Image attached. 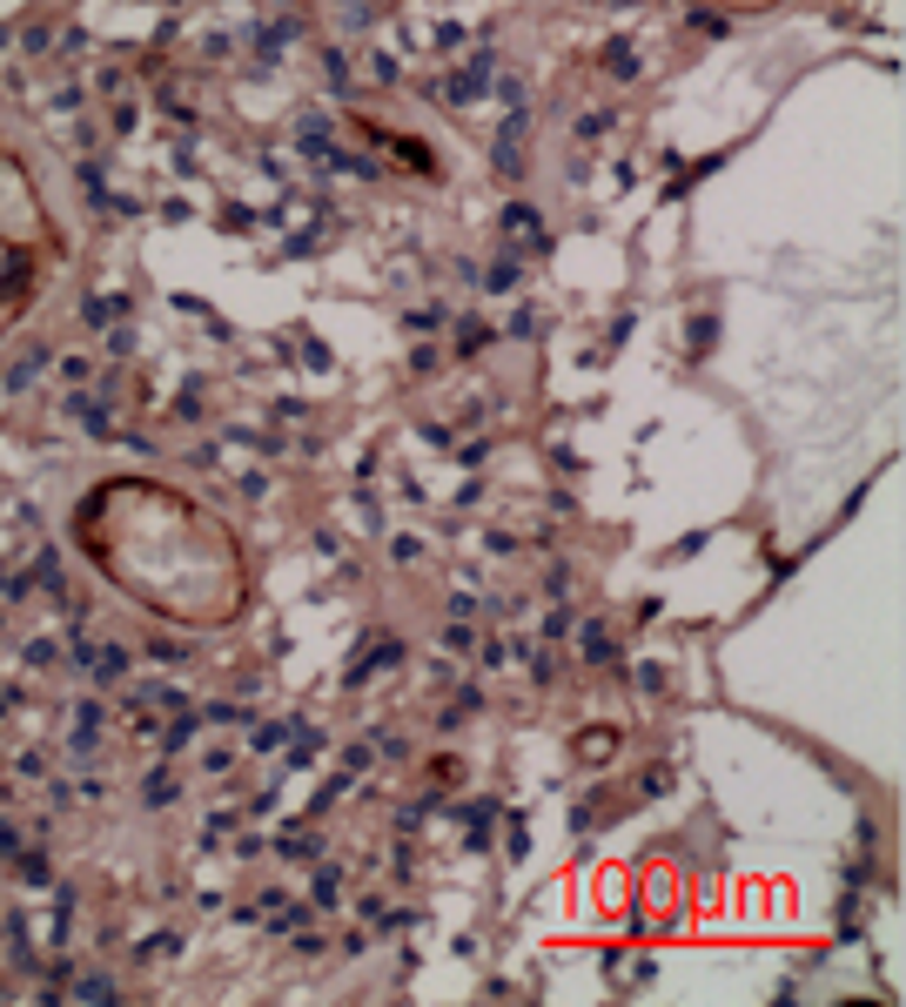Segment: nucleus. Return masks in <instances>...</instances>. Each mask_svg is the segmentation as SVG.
Instances as JSON below:
<instances>
[{"mask_svg": "<svg viewBox=\"0 0 906 1007\" xmlns=\"http://www.w3.org/2000/svg\"><path fill=\"white\" fill-rule=\"evenodd\" d=\"M74 545L122 598L175 625H228L249 605V564L235 531L148 477H114L74 511Z\"/></svg>", "mask_w": 906, "mask_h": 1007, "instance_id": "obj_1", "label": "nucleus"}, {"mask_svg": "<svg viewBox=\"0 0 906 1007\" xmlns=\"http://www.w3.org/2000/svg\"><path fill=\"white\" fill-rule=\"evenodd\" d=\"M618 753V732L611 725H591V732H578V739H571V759L578 766H605Z\"/></svg>", "mask_w": 906, "mask_h": 1007, "instance_id": "obj_2", "label": "nucleus"}, {"mask_svg": "<svg viewBox=\"0 0 906 1007\" xmlns=\"http://www.w3.org/2000/svg\"><path fill=\"white\" fill-rule=\"evenodd\" d=\"M504 228H510V243H518V236L537 243V209H524V202H518V209H504Z\"/></svg>", "mask_w": 906, "mask_h": 1007, "instance_id": "obj_3", "label": "nucleus"}, {"mask_svg": "<svg viewBox=\"0 0 906 1007\" xmlns=\"http://www.w3.org/2000/svg\"><path fill=\"white\" fill-rule=\"evenodd\" d=\"M584 658H591V666H605V658H611V638H605V625H591V632H584Z\"/></svg>", "mask_w": 906, "mask_h": 1007, "instance_id": "obj_4", "label": "nucleus"}]
</instances>
